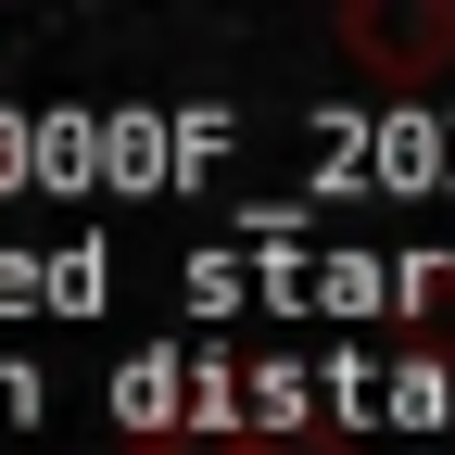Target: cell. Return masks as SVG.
<instances>
[{
    "instance_id": "cell-1",
    "label": "cell",
    "mask_w": 455,
    "mask_h": 455,
    "mask_svg": "<svg viewBox=\"0 0 455 455\" xmlns=\"http://www.w3.org/2000/svg\"><path fill=\"white\" fill-rule=\"evenodd\" d=\"M329 51L379 89H430L455 64V0H341L329 13Z\"/></svg>"
},
{
    "instance_id": "cell-2",
    "label": "cell",
    "mask_w": 455,
    "mask_h": 455,
    "mask_svg": "<svg viewBox=\"0 0 455 455\" xmlns=\"http://www.w3.org/2000/svg\"><path fill=\"white\" fill-rule=\"evenodd\" d=\"M140 455H316V443H278V430H203V443H178V430H152Z\"/></svg>"
}]
</instances>
